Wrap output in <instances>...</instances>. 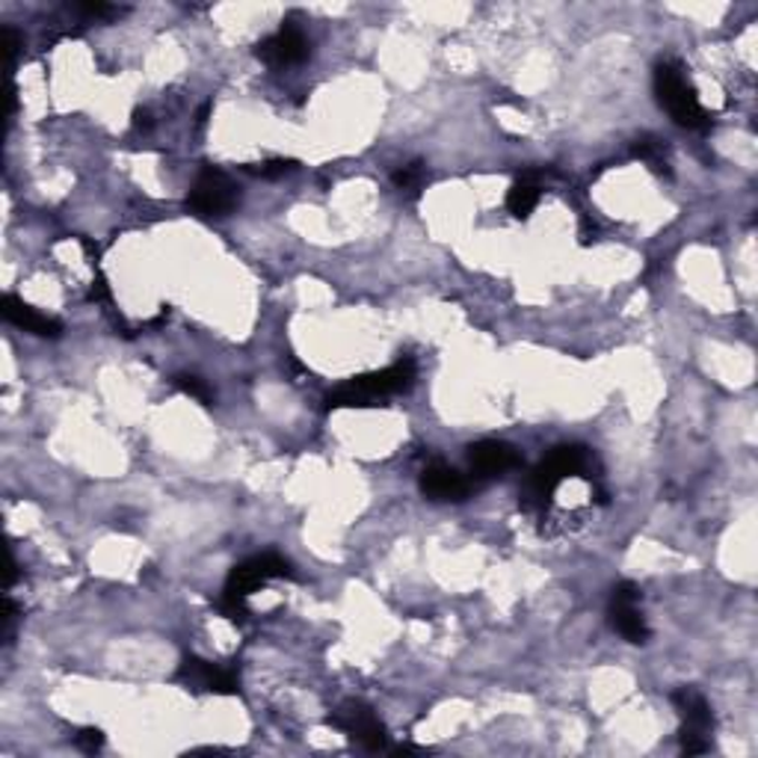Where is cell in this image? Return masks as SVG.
Here are the masks:
<instances>
[{
    "label": "cell",
    "instance_id": "obj_11",
    "mask_svg": "<svg viewBox=\"0 0 758 758\" xmlns=\"http://www.w3.org/2000/svg\"><path fill=\"white\" fill-rule=\"evenodd\" d=\"M516 466H519V453H516V448L507 445V441L483 439L475 441V445L468 448V468H471V475L480 477V480L507 475V471Z\"/></svg>",
    "mask_w": 758,
    "mask_h": 758
},
{
    "label": "cell",
    "instance_id": "obj_5",
    "mask_svg": "<svg viewBox=\"0 0 758 758\" xmlns=\"http://www.w3.org/2000/svg\"><path fill=\"white\" fill-rule=\"evenodd\" d=\"M240 193L235 181H231L226 172L220 169H202L199 178H196L193 190L187 196V208L196 213V217H226L238 208Z\"/></svg>",
    "mask_w": 758,
    "mask_h": 758
},
{
    "label": "cell",
    "instance_id": "obj_16",
    "mask_svg": "<svg viewBox=\"0 0 758 758\" xmlns=\"http://www.w3.org/2000/svg\"><path fill=\"white\" fill-rule=\"evenodd\" d=\"M635 154L640 160H646V163H652V169H658L661 172H667V163H664V142L655 140V137H640V140L635 142Z\"/></svg>",
    "mask_w": 758,
    "mask_h": 758
},
{
    "label": "cell",
    "instance_id": "obj_13",
    "mask_svg": "<svg viewBox=\"0 0 758 758\" xmlns=\"http://www.w3.org/2000/svg\"><path fill=\"white\" fill-rule=\"evenodd\" d=\"M3 318L12 323V327L24 329V332H30V336H39V338H60L62 336V323L60 320L48 318V315H42V311H36L33 306H27L24 300H18L16 293H7L3 297Z\"/></svg>",
    "mask_w": 758,
    "mask_h": 758
},
{
    "label": "cell",
    "instance_id": "obj_8",
    "mask_svg": "<svg viewBox=\"0 0 758 758\" xmlns=\"http://www.w3.org/2000/svg\"><path fill=\"white\" fill-rule=\"evenodd\" d=\"M608 617L614 631L626 637L628 644H646L649 640V626L640 614V590L631 581H622L610 592Z\"/></svg>",
    "mask_w": 758,
    "mask_h": 758
},
{
    "label": "cell",
    "instance_id": "obj_21",
    "mask_svg": "<svg viewBox=\"0 0 758 758\" xmlns=\"http://www.w3.org/2000/svg\"><path fill=\"white\" fill-rule=\"evenodd\" d=\"M89 300L110 302V285H107V279L101 273H98V282H96V288H92V293H89Z\"/></svg>",
    "mask_w": 758,
    "mask_h": 758
},
{
    "label": "cell",
    "instance_id": "obj_10",
    "mask_svg": "<svg viewBox=\"0 0 758 758\" xmlns=\"http://www.w3.org/2000/svg\"><path fill=\"white\" fill-rule=\"evenodd\" d=\"M256 57L261 62H267V66H273V69L297 66V62H302L309 57V39H306V33H302L300 27L291 24V21H285L279 33L258 44Z\"/></svg>",
    "mask_w": 758,
    "mask_h": 758
},
{
    "label": "cell",
    "instance_id": "obj_7",
    "mask_svg": "<svg viewBox=\"0 0 758 758\" xmlns=\"http://www.w3.org/2000/svg\"><path fill=\"white\" fill-rule=\"evenodd\" d=\"M329 726H336V729H341L345 735H350L356 744H362L365 750L379 752L388 747L386 726L379 724V717L373 715L371 706L356 702V699H350V702H345L338 711H332Z\"/></svg>",
    "mask_w": 758,
    "mask_h": 758
},
{
    "label": "cell",
    "instance_id": "obj_1",
    "mask_svg": "<svg viewBox=\"0 0 758 758\" xmlns=\"http://www.w3.org/2000/svg\"><path fill=\"white\" fill-rule=\"evenodd\" d=\"M655 96H658V104L670 113V119L688 131H708L711 128V116L702 104H699V96L694 83L685 78V69L679 62L664 60L655 66Z\"/></svg>",
    "mask_w": 758,
    "mask_h": 758
},
{
    "label": "cell",
    "instance_id": "obj_15",
    "mask_svg": "<svg viewBox=\"0 0 758 758\" xmlns=\"http://www.w3.org/2000/svg\"><path fill=\"white\" fill-rule=\"evenodd\" d=\"M391 181H395L397 190L418 196L421 193L423 181H427V169H423L421 160H415V163H406V167L397 169L395 176H391Z\"/></svg>",
    "mask_w": 758,
    "mask_h": 758
},
{
    "label": "cell",
    "instance_id": "obj_20",
    "mask_svg": "<svg viewBox=\"0 0 758 758\" xmlns=\"http://www.w3.org/2000/svg\"><path fill=\"white\" fill-rule=\"evenodd\" d=\"M71 9L87 18H113L122 12V9L110 7V3H71Z\"/></svg>",
    "mask_w": 758,
    "mask_h": 758
},
{
    "label": "cell",
    "instance_id": "obj_19",
    "mask_svg": "<svg viewBox=\"0 0 758 758\" xmlns=\"http://www.w3.org/2000/svg\"><path fill=\"white\" fill-rule=\"evenodd\" d=\"M74 747L92 756V752H98L104 747V732L96 729V726H87V729H80V732L74 735Z\"/></svg>",
    "mask_w": 758,
    "mask_h": 758
},
{
    "label": "cell",
    "instance_id": "obj_18",
    "mask_svg": "<svg viewBox=\"0 0 758 758\" xmlns=\"http://www.w3.org/2000/svg\"><path fill=\"white\" fill-rule=\"evenodd\" d=\"M293 160H285V158H273V160H265V163H258V167H249V172H256V176L261 178H282L288 176V172H293Z\"/></svg>",
    "mask_w": 758,
    "mask_h": 758
},
{
    "label": "cell",
    "instance_id": "obj_9",
    "mask_svg": "<svg viewBox=\"0 0 758 758\" xmlns=\"http://www.w3.org/2000/svg\"><path fill=\"white\" fill-rule=\"evenodd\" d=\"M176 681L184 685L187 690H205V694H220V697H235L238 694V676L229 670H222L217 664L187 655L184 661L178 664Z\"/></svg>",
    "mask_w": 758,
    "mask_h": 758
},
{
    "label": "cell",
    "instance_id": "obj_17",
    "mask_svg": "<svg viewBox=\"0 0 758 758\" xmlns=\"http://www.w3.org/2000/svg\"><path fill=\"white\" fill-rule=\"evenodd\" d=\"M176 386L184 391L187 397H193V400H199L202 406H211L213 403V391H211V386L205 382V379H199V377H176Z\"/></svg>",
    "mask_w": 758,
    "mask_h": 758
},
{
    "label": "cell",
    "instance_id": "obj_12",
    "mask_svg": "<svg viewBox=\"0 0 758 758\" xmlns=\"http://www.w3.org/2000/svg\"><path fill=\"white\" fill-rule=\"evenodd\" d=\"M418 486H421L423 498H430V501H462L471 489L466 477L445 462H432V466L423 468Z\"/></svg>",
    "mask_w": 758,
    "mask_h": 758
},
{
    "label": "cell",
    "instance_id": "obj_14",
    "mask_svg": "<svg viewBox=\"0 0 758 758\" xmlns=\"http://www.w3.org/2000/svg\"><path fill=\"white\" fill-rule=\"evenodd\" d=\"M539 196H542L539 176L537 172H528V176H521L519 181L510 187V193H507V208H510V213L516 220H528L530 213H533V208L539 205Z\"/></svg>",
    "mask_w": 758,
    "mask_h": 758
},
{
    "label": "cell",
    "instance_id": "obj_4",
    "mask_svg": "<svg viewBox=\"0 0 758 758\" xmlns=\"http://www.w3.org/2000/svg\"><path fill=\"white\" fill-rule=\"evenodd\" d=\"M672 706L681 715V750L685 756H702L711 750V729H715V715L708 699L697 688H679L672 694Z\"/></svg>",
    "mask_w": 758,
    "mask_h": 758
},
{
    "label": "cell",
    "instance_id": "obj_3",
    "mask_svg": "<svg viewBox=\"0 0 758 758\" xmlns=\"http://www.w3.org/2000/svg\"><path fill=\"white\" fill-rule=\"evenodd\" d=\"M592 453L581 445H560L539 462L528 477V489L525 498L533 503H548L551 495L557 492V486L563 483L566 477H581L590 471Z\"/></svg>",
    "mask_w": 758,
    "mask_h": 758
},
{
    "label": "cell",
    "instance_id": "obj_6",
    "mask_svg": "<svg viewBox=\"0 0 758 758\" xmlns=\"http://www.w3.org/2000/svg\"><path fill=\"white\" fill-rule=\"evenodd\" d=\"M273 578H297V572H293V566L285 557H279L276 551H265V555L249 557V560H243V563L231 569L222 596L249 599L261 584L273 581Z\"/></svg>",
    "mask_w": 758,
    "mask_h": 758
},
{
    "label": "cell",
    "instance_id": "obj_22",
    "mask_svg": "<svg viewBox=\"0 0 758 758\" xmlns=\"http://www.w3.org/2000/svg\"><path fill=\"white\" fill-rule=\"evenodd\" d=\"M133 128H151L149 110H133Z\"/></svg>",
    "mask_w": 758,
    "mask_h": 758
},
{
    "label": "cell",
    "instance_id": "obj_2",
    "mask_svg": "<svg viewBox=\"0 0 758 758\" xmlns=\"http://www.w3.org/2000/svg\"><path fill=\"white\" fill-rule=\"evenodd\" d=\"M415 382V362L412 359H400L386 371L362 373V377H353L345 386H338L336 391L327 395V409H356V406H371L373 400H382V397L400 395V391H409Z\"/></svg>",
    "mask_w": 758,
    "mask_h": 758
}]
</instances>
